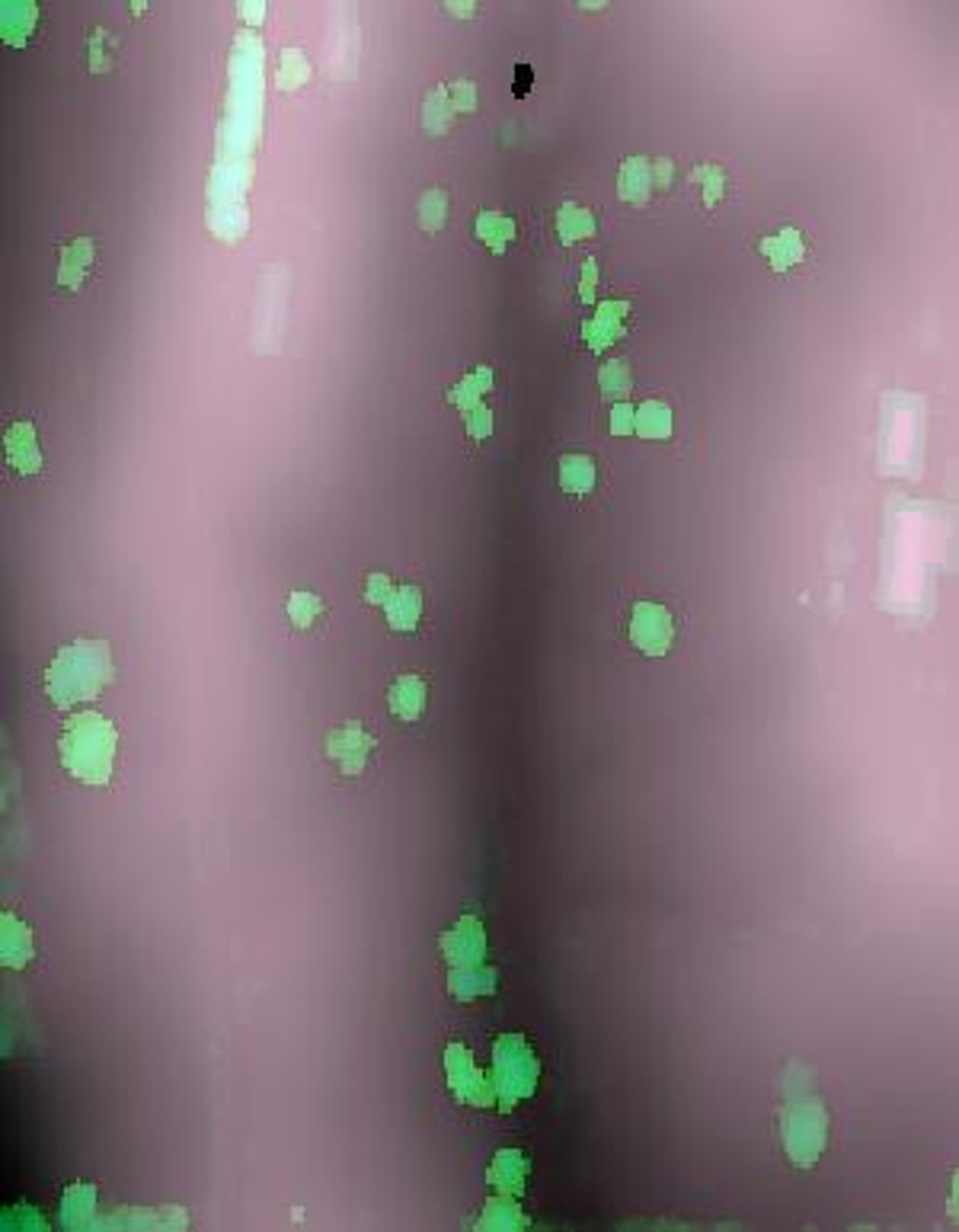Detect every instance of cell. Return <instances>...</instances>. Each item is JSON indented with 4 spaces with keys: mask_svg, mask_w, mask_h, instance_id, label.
<instances>
[{
    "mask_svg": "<svg viewBox=\"0 0 959 1232\" xmlns=\"http://www.w3.org/2000/svg\"><path fill=\"white\" fill-rule=\"evenodd\" d=\"M524 1174H528V1159L518 1152V1149H502L496 1155V1162L486 1171L496 1188H502L505 1194H518L524 1188Z\"/></svg>",
    "mask_w": 959,
    "mask_h": 1232,
    "instance_id": "obj_18",
    "label": "cell"
},
{
    "mask_svg": "<svg viewBox=\"0 0 959 1232\" xmlns=\"http://www.w3.org/2000/svg\"><path fill=\"white\" fill-rule=\"evenodd\" d=\"M528 78L534 81V71H531L528 65H521V68H518V81H521V84L515 87V93H518V97H521V93H524V90H528Z\"/></svg>",
    "mask_w": 959,
    "mask_h": 1232,
    "instance_id": "obj_40",
    "label": "cell"
},
{
    "mask_svg": "<svg viewBox=\"0 0 959 1232\" xmlns=\"http://www.w3.org/2000/svg\"><path fill=\"white\" fill-rule=\"evenodd\" d=\"M116 746H119V734L103 714H97V711L74 714L65 723V734L58 743L62 765L68 769V775L100 788V784H106L112 778Z\"/></svg>",
    "mask_w": 959,
    "mask_h": 1232,
    "instance_id": "obj_2",
    "label": "cell"
},
{
    "mask_svg": "<svg viewBox=\"0 0 959 1232\" xmlns=\"http://www.w3.org/2000/svg\"><path fill=\"white\" fill-rule=\"evenodd\" d=\"M598 384H601V395L611 398V401L627 398V395H630V387H633L630 365H627L624 359L605 362V365H601V371H598Z\"/></svg>",
    "mask_w": 959,
    "mask_h": 1232,
    "instance_id": "obj_26",
    "label": "cell"
},
{
    "mask_svg": "<svg viewBox=\"0 0 959 1232\" xmlns=\"http://www.w3.org/2000/svg\"><path fill=\"white\" fill-rule=\"evenodd\" d=\"M490 387H493V368L480 365L477 371H470V375H464L455 387L448 390V401L455 404L458 410H464V414H470L474 407H480V398Z\"/></svg>",
    "mask_w": 959,
    "mask_h": 1232,
    "instance_id": "obj_20",
    "label": "cell"
},
{
    "mask_svg": "<svg viewBox=\"0 0 959 1232\" xmlns=\"http://www.w3.org/2000/svg\"><path fill=\"white\" fill-rule=\"evenodd\" d=\"M390 592H393V586H390V580H387L384 573H371V576H368L365 599H368L371 605H384V602L390 599Z\"/></svg>",
    "mask_w": 959,
    "mask_h": 1232,
    "instance_id": "obj_34",
    "label": "cell"
},
{
    "mask_svg": "<svg viewBox=\"0 0 959 1232\" xmlns=\"http://www.w3.org/2000/svg\"><path fill=\"white\" fill-rule=\"evenodd\" d=\"M308 81V62H305V54H301L297 48H288V51H281V68H278V87H285V90H291V87H297V84H305Z\"/></svg>",
    "mask_w": 959,
    "mask_h": 1232,
    "instance_id": "obj_30",
    "label": "cell"
},
{
    "mask_svg": "<svg viewBox=\"0 0 959 1232\" xmlns=\"http://www.w3.org/2000/svg\"><path fill=\"white\" fill-rule=\"evenodd\" d=\"M474 231H477V240H483L486 247H490L493 253H505V247L512 244L515 240V221L505 215V212H480L477 215V221H474Z\"/></svg>",
    "mask_w": 959,
    "mask_h": 1232,
    "instance_id": "obj_19",
    "label": "cell"
},
{
    "mask_svg": "<svg viewBox=\"0 0 959 1232\" xmlns=\"http://www.w3.org/2000/svg\"><path fill=\"white\" fill-rule=\"evenodd\" d=\"M825 1133H829V1114L819 1105V1098L800 1095L790 1101L784 1111V1149L790 1162H797L800 1168L813 1165L822 1155Z\"/></svg>",
    "mask_w": 959,
    "mask_h": 1232,
    "instance_id": "obj_3",
    "label": "cell"
},
{
    "mask_svg": "<svg viewBox=\"0 0 959 1232\" xmlns=\"http://www.w3.org/2000/svg\"><path fill=\"white\" fill-rule=\"evenodd\" d=\"M445 218H448V196L442 190L423 193V199H419V228L429 231V234H436V231H442Z\"/></svg>",
    "mask_w": 959,
    "mask_h": 1232,
    "instance_id": "obj_27",
    "label": "cell"
},
{
    "mask_svg": "<svg viewBox=\"0 0 959 1232\" xmlns=\"http://www.w3.org/2000/svg\"><path fill=\"white\" fill-rule=\"evenodd\" d=\"M35 16H39V7L29 4V0H23V4L10 0V4L0 7V35H4V42L13 48H23L35 26Z\"/></svg>",
    "mask_w": 959,
    "mask_h": 1232,
    "instance_id": "obj_16",
    "label": "cell"
},
{
    "mask_svg": "<svg viewBox=\"0 0 959 1232\" xmlns=\"http://www.w3.org/2000/svg\"><path fill=\"white\" fill-rule=\"evenodd\" d=\"M493 986H496L493 970H483L480 964L451 970V993L458 999H474L480 993H493Z\"/></svg>",
    "mask_w": 959,
    "mask_h": 1232,
    "instance_id": "obj_24",
    "label": "cell"
},
{
    "mask_svg": "<svg viewBox=\"0 0 959 1232\" xmlns=\"http://www.w3.org/2000/svg\"><path fill=\"white\" fill-rule=\"evenodd\" d=\"M595 289H598V263L595 259H586V263H582V278H579V298L586 305H592L595 302Z\"/></svg>",
    "mask_w": 959,
    "mask_h": 1232,
    "instance_id": "obj_36",
    "label": "cell"
},
{
    "mask_svg": "<svg viewBox=\"0 0 959 1232\" xmlns=\"http://www.w3.org/2000/svg\"><path fill=\"white\" fill-rule=\"evenodd\" d=\"M387 611V625L393 631H412L419 625V614H423V592L416 586H400L390 592V599L384 602Z\"/></svg>",
    "mask_w": 959,
    "mask_h": 1232,
    "instance_id": "obj_17",
    "label": "cell"
},
{
    "mask_svg": "<svg viewBox=\"0 0 959 1232\" xmlns=\"http://www.w3.org/2000/svg\"><path fill=\"white\" fill-rule=\"evenodd\" d=\"M112 653L106 641H74L58 650V657L45 669V692L54 707H71L78 701L97 698L112 682Z\"/></svg>",
    "mask_w": 959,
    "mask_h": 1232,
    "instance_id": "obj_1",
    "label": "cell"
},
{
    "mask_svg": "<svg viewBox=\"0 0 959 1232\" xmlns=\"http://www.w3.org/2000/svg\"><path fill=\"white\" fill-rule=\"evenodd\" d=\"M29 958H32V931L16 916L4 912V928H0V961H4L7 967H13V970H20V967L29 964Z\"/></svg>",
    "mask_w": 959,
    "mask_h": 1232,
    "instance_id": "obj_12",
    "label": "cell"
},
{
    "mask_svg": "<svg viewBox=\"0 0 959 1232\" xmlns=\"http://www.w3.org/2000/svg\"><path fill=\"white\" fill-rule=\"evenodd\" d=\"M669 180H672V160L669 157H660L652 163V186H660V190H669Z\"/></svg>",
    "mask_w": 959,
    "mask_h": 1232,
    "instance_id": "obj_38",
    "label": "cell"
},
{
    "mask_svg": "<svg viewBox=\"0 0 959 1232\" xmlns=\"http://www.w3.org/2000/svg\"><path fill=\"white\" fill-rule=\"evenodd\" d=\"M483 947H486L483 928H480L477 919H470V916L461 919L455 928L448 931V935H442V950H445V958L451 961V967L480 964L483 961Z\"/></svg>",
    "mask_w": 959,
    "mask_h": 1232,
    "instance_id": "obj_9",
    "label": "cell"
},
{
    "mask_svg": "<svg viewBox=\"0 0 959 1232\" xmlns=\"http://www.w3.org/2000/svg\"><path fill=\"white\" fill-rule=\"evenodd\" d=\"M464 423H467V433L474 436L477 442H480V439H490V433H493V410L480 404V407L470 410V414H464Z\"/></svg>",
    "mask_w": 959,
    "mask_h": 1232,
    "instance_id": "obj_32",
    "label": "cell"
},
{
    "mask_svg": "<svg viewBox=\"0 0 959 1232\" xmlns=\"http://www.w3.org/2000/svg\"><path fill=\"white\" fill-rule=\"evenodd\" d=\"M97 256V240L93 237H78L74 244L62 247V266H58V286L68 292H78L84 286V275L93 266Z\"/></svg>",
    "mask_w": 959,
    "mask_h": 1232,
    "instance_id": "obj_11",
    "label": "cell"
},
{
    "mask_svg": "<svg viewBox=\"0 0 959 1232\" xmlns=\"http://www.w3.org/2000/svg\"><path fill=\"white\" fill-rule=\"evenodd\" d=\"M480 1226H483V1229H509V1226H524V1220H521L518 1207H515L512 1201L502 1198V1201H490V1204H486V1213H483Z\"/></svg>",
    "mask_w": 959,
    "mask_h": 1232,
    "instance_id": "obj_29",
    "label": "cell"
},
{
    "mask_svg": "<svg viewBox=\"0 0 959 1232\" xmlns=\"http://www.w3.org/2000/svg\"><path fill=\"white\" fill-rule=\"evenodd\" d=\"M455 106H451V97H448V87L442 84V87H436L429 93V100H426V106H423V125H426V132H432V135H445L448 128H451V122H455Z\"/></svg>",
    "mask_w": 959,
    "mask_h": 1232,
    "instance_id": "obj_25",
    "label": "cell"
},
{
    "mask_svg": "<svg viewBox=\"0 0 959 1232\" xmlns=\"http://www.w3.org/2000/svg\"><path fill=\"white\" fill-rule=\"evenodd\" d=\"M240 16H243V20H250L253 26H259L262 16H266V4H240Z\"/></svg>",
    "mask_w": 959,
    "mask_h": 1232,
    "instance_id": "obj_39",
    "label": "cell"
},
{
    "mask_svg": "<svg viewBox=\"0 0 959 1232\" xmlns=\"http://www.w3.org/2000/svg\"><path fill=\"white\" fill-rule=\"evenodd\" d=\"M633 417H636V410H633V404H614V410H611V433L614 436H627V433H633Z\"/></svg>",
    "mask_w": 959,
    "mask_h": 1232,
    "instance_id": "obj_35",
    "label": "cell"
},
{
    "mask_svg": "<svg viewBox=\"0 0 959 1232\" xmlns=\"http://www.w3.org/2000/svg\"><path fill=\"white\" fill-rule=\"evenodd\" d=\"M387 704L400 720H416L426 711V682L419 676H400L390 685Z\"/></svg>",
    "mask_w": 959,
    "mask_h": 1232,
    "instance_id": "obj_15",
    "label": "cell"
},
{
    "mask_svg": "<svg viewBox=\"0 0 959 1232\" xmlns=\"http://www.w3.org/2000/svg\"><path fill=\"white\" fill-rule=\"evenodd\" d=\"M534 1082H537L534 1050L515 1034L499 1037L493 1047V1089L502 1098V1108H512L515 1101L528 1098L534 1092Z\"/></svg>",
    "mask_w": 959,
    "mask_h": 1232,
    "instance_id": "obj_4",
    "label": "cell"
},
{
    "mask_svg": "<svg viewBox=\"0 0 959 1232\" xmlns=\"http://www.w3.org/2000/svg\"><path fill=\"white\" fill-rule=\"evenodd\" d=\"M557 234L563 244H576V240H586L595 234V218L589 209H582L576 202H567L563 209L557 212Z\"/></svg>",
    "mask_w": 959,
    "mask_h": 1232,
    "instance_id": "obj_23",
    "label": "cell"
},
{
    "mask_svg": "<svg viewBox=\"0 0 959 1232\" xmlns=\"http://www.w3.org/2000/svg\"><path fill=\"white\" fill-rule=\"evenodd\" d=\"M7 461L16 474H39L42 471V452H39V439H35V426L32 423H13L7 429Z\"/></svg>",
    "mask_w": 959,
    "mask_h": 1232,
    "instance_id": "obj_10",
    "label": "cell"
},
{
    "mask_svg": "<svg viewBox=\"0 0 959 1232\" xmlns=\"http://www.w3.org/2000/svg\"><path fill=\"white\" fill-rule=\"evenodd\" d=\"M630 305L627 302H601L598 311L582 324V336L592 352H605L611 343H617L624 336V317H627Z\"/></svg>",
    "mask_w": 959,
    "mask_h": 1232,
    "instance_id": "obj_8",
    "label": "cell"
},
{
    "mask_svg": "<svg viewBox=\"0 0 959 1232\" xmlns=\"http://www.w3.org/2000/svg\"><path fill=\"white\" fill-rule=\"evenodd\" d=\"M694 180H701V186H704V202H707V205H717V202H720V196H723V174L717 171V166H710V163L698 166V171H694Z\"/></svg>",
    "mask_w": 959,
    "mask_h": 1232,
    "instance_id": "obj_31",
    "label": "cell"
},
{
    "mask_svg": "<svg viewBox=\"0 0 959 1232\" xmlns=\"http://www.w3.org/2000/svg\"><path fill=\"white\" fill-rule=\"evenodd\" d=\"M100 42H103V29L93 32V39H90V54H93V59H90V71H93V74L109 68V62H106V51H103V45H100Z\"/></svg>",
    "mask_w": 959,
    "mask_h": 1232,
    "instance_id": "obj_37",
    "label": "cell"
},
{
    "mask_svg": "<svg viewBox=\"0 0 959 1232\" xmlns=\"http://www.w3.org/2000/svg\"><path fill=\"white\" fill-rule=\"evenodd\" d=\"M445 1067H448V1076H451V1089H455L467 1101V1105L490 1108L496 1101L493 1079H486L477 1070V1062H474V1056H470L467 1047H461V1043H451L448 1053H445Z\"/></svg>",
    "mask_w": 959,
    "mask_h": 1232,
    "instance_id": "obj_5",
    "label": "cell"
},
{
    "mask_svg": "<svg viewBox=\"0 0 959 1232\" xmlns=\"http://www.w3.org/2000/svg\"><path fill=\"white\" fill-rule=\"evenodd\" d=\"M448 97L455 112H474L477 109V84L474 81H455L448 87Z\"/></svg>",
    "mask_w": 959,
    "mask_h": 1232,
    "instance_id": "obj_33",
    "label": "cell"
},
{
    "mask_svg": "<svg viewBox=\"0 0 959 1232\" xmlns=\"http://www.w3.org/2000/svg\"><path fill=\"white\" fill-rule=\"evenodd\" d=\"M560 487L567 493H589L595 487V461L589 455H563Z\"/></svg>",
    "mask_w": 959,
    "mask_h": 1232,
    "instance_id": "obj_22",
    "label": "cell"
},
{
    "mask_svg": "<svg viewBox=\"0 0 959 1232\" xmlns=\"http://www.w3.org/2000/svg\"><path fill=\"white\" fill-rule=\"evenodd\" d=\"M320 614H324V599L314 592H291L288 599V619L294 628H311Z\"/></svg>",
    "mask_w": 959,
    "mask_h": 1232,
    "instance_id": "obj_28",
    "label": "cell"
},
{
    "mask_svg": "<svg viewBox=\"0 0 959 1232\" xmlns=\"http://www.w3.org/2000/svg\"><path fill=\"white\" fill-rule=\"evenodd\" d=\"M371 750H374V737H368L359 723H349L343 731L330 734V740H327V753L336 765H340L343 775H362L371 759Z\"/></svg>",
    "mask_w": 959,
    "mask_h": 1232,
    "instance_id": "obj_7",
    "label": "cell"
},
{
    "mask_svg": "<svg viewBox=\"0 0 959 1232\" xmlns=\"http://www.w3.org/2000/svg\"><path fill=\"white\" fill-rule=\"evenodd\" d=\"M633 429L643 439H655L663 442L672 436V410L663 401H643L636 407V417H633Z\"/></svg>",
    "mask_w": 959,
    "mask_h": 1232,
    "instance_id": "obj_21",
    "label": "cell"
},
{
    "mask_svg": "<svg viewBox=\"0 0 959 1232\" xmlns=\"http://www.w3.org/2000/svg\"><path fill=\"white\" fill-rule=\"evenodd\" d=\"M448 13H455V16H470V13H474V4H467V0H464V4H448Z\"/></svg>",
    "mask_w": 959,
    "mask_h": 1232,
    "instance_id": "obj_41",
    "label": "cell"
},
{
    "mask_svg": "<svg viewBox=\"0 0 959 1232\" xmlns=\"http://www.w3.org/2000/svg\"><path fill=\"white\" fill-rule=\"evenodd\" d=\"M758 250L770 259V269H774V272H787L790 266H797L803 259V253H806L803 237H800L797 228H784V231L770 234V237H761Z\"/></svg>",
    "mask_w": 959,
    "mask_h": 1232,
    "instance_id": "obj_13",
    "label": "cell"
},
{
    "mask_svg": "<svg viewBox=\"0 0 959 1232\" xmlns=\"http://www.w3.org/2000/svg\"><path fill=\"white\" fill-rule=\"evenodd\" d=\"M652 193V163L646 157H627L620 163V177H617V196L624 202H646Z\"/></svg>",
    "mask_w": 959,
    "mask_h": 1232,
    "instance_id": "obj_14",
    "label": "cell"
},
{
    "mask_svg": "<svg viewBox=\"0 0 959 1232\" xmlns=\"http://www.w3.org/2000/svg\"><path fill=\"white\" fill-rule=\"evenodd\" d=\"M672 638H675V625H672V614L666 605H655V602L633 605L630 641L639 653H646V657H663L672 647Z\"/></svg>",
    "mask_w": 959,
    "mask_h": 1232,
    "instance_id": "obj_6",
    "label": "cell"
}]
</instances>
